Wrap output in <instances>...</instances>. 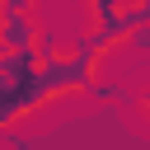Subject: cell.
Here are the masks:
<instances>
[{
    "instance_id": "4",
    "label": "cell",
    "mask_w": 150,
    "mask_h": 150,
    "mask_svg": "<svg viewBox=\"0 0 150 150\" xmlns=\"http://www.w3.org/2000/svg\"><path fill=\"white\" fill-rule=\"evenodd\" d=\"M0 14H38V0H0Z\"/></svg>"
},
{
    "instance_id": "1",
    "label": "cell",
    "mask_w": 150,
    "mask_h": 150,
    "mask_svg": "<svg viewBox=\"0 0 150 150\" xmlns=\"http://www.w3.org/2000/svg\"><path fill=\"white\" fill-rule=\"evenodd\" d=\"M38 14H0V52H28L38 47Z\"/></svg>"
},
{
    "instance_id": "3",
    "label": "cell",
    "mask_w": 150,
    "mask_h": 150,
    "mask_svg": "<svg viewBox=\"0 0 150 150\" xmlns=\"http://www.w3.org/2000/svg\"><path fill=\"white\" fill-rule=\"evenodd\" d=\"M117 5H122V0H84V14H89V23H98V19L117 14Z\"/></svg>"
},
{
    "instance_id": "2",
    "label": "cell",
    "mask_w": 150,
    "mask_h": 150,
    "mask_svg": "<svg viewBox=\"0 0 150 150\" xmlns=\"http://www.w3.org/2000/svg\"><path fill=\"white\" fill-rule=\"evenodd\" d=\"M122 47H131L136 56H145V52H150V23H136V28L122 38Z\"/></svg>"
}]
</instances>
